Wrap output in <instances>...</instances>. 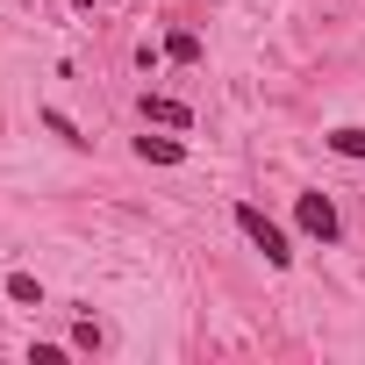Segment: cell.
Masks as SVG:
<instances>
[{"instance_id": "8", "label": "cell", "mask_w": 365, "mask_h": 365, "mask_svg": "<svg viewBox=\"0 0 365 365\" xmlns=\"http://www.w3.org/2000/svg\"><path fill=\"white\" fill-rule=\"evenodd\" d=\"M43 129H51V136H65V143H86V136H79V122H72L65 108H43Z\"/></svg>"}, {"instance_id": "1", "label": "cell", "mask_w": 365, "mask_h": 365, "mask_svg": "<svg viewBox=\"0 0 365 365\" xmlns=\"http://www.w3.org/2000/svg\"><path fill=\"white\" fill-rule=\"evenodd\" d=\"M237 230H244V237L265 251V265H272V272H287V265H294V244H287V230H279V222H272L258 201H237Z\"/></svg>"}, {"instance_id": "5", "label": "cell", "mask_w": 365, "mask_h": 365, "mask_svg": "<svg viewBox=\"0 0 365 365\" xmlns=\"http://www.w3.org/2000/svg\"><path fill=\"white\" fill-rule=\"evenodd\" d=\"M329 150H336V158H365V129H358V122L329 129Z\"/></svg>"}, {"instance_id": "9", "label": "cell", "mask_w": 365, "mask_h": 365, "mask_svg": "<svg viewBox=\"0 0 365 365\" xmlns=\"http://www.w3.org/2000/svg\"><path fill=\"white\" fill-rule=\"evenodd\" d=\"M72 8H86V15H93V0H72Z\"/></svg>"}, {"instance_id": "6", "label": "cell", "mask_w": 365, "mask_h": 365, "mask_svg": "<svg viewBox=\"0 0 365 365\" xmlns=\"http://www.w3.org/2000/svg\"><path fill=\"white\" fill-rule=\"evenodd\" d=\"M165 58L194 65V58H201V36H194V29H172V36H165Z\"/></svg>"}, {"instance_id": "7", "label": "cell", "mask_w": 365, "mask_h": 365, "mask_svg": "<svg viewBox=\"0 0 365 365\" xmlns=\"http://www.w3.org/2000/svg\"><path fill=\"white\" fill-rule=\"evenodd\" d=\"M8 301H22V308H36V301H43V287H36V272H8Z\"/></svg>"}, {"instance_id": "3", "label": "cell", "mask_w": 365, "mask_h": 365, "mask_svg": "<svg viewBox=\"0 0 365 365\" xmlns=\"http://www.w3.org/2000/svg\"><path fill=\"white\" fill-rule=\"evenodd\" d=\"M136 108H143V122H158V129H194V115L179 108V101H165V93H143Z\"/></svg>"}, {"instance_id": "4", "label": "cell", "mask_w": 365, "mask_h": 365, "mask_svg": "<svg viewBox=\"0 0 365 365\" xmlns=\"http://www.w3.org/2000/svg\"><path fill=\"white\" fill-rule=\"evenodd\" d=\"M136 158L143 165H187V143L179 136H136Z\"/></svg>"}, {"instance_id": "2", "label": "cell", "mask_w": 365, "mask_h": 365, "mask_svg": "<svg viewBox=\"0 0 365 365\" xmlns=\"http://www.w3.org/2000/svg\"><path fill=\"white\" fill-rule=\"evenodd\" d=\"M294 222H301V237L329 244V237H336V201H329V194H301V201H294Z\"/></svg>"}]
</instances>
